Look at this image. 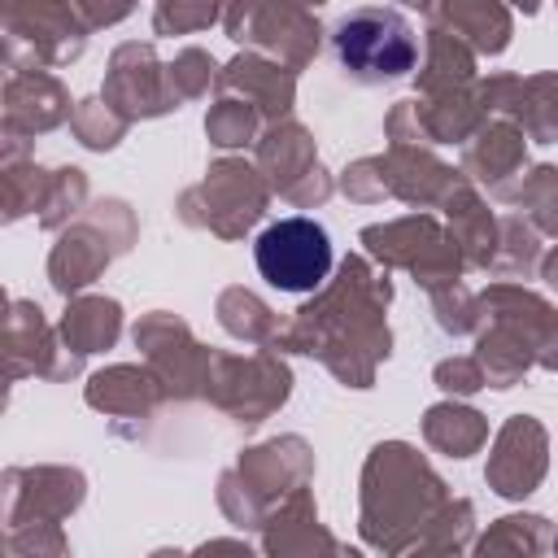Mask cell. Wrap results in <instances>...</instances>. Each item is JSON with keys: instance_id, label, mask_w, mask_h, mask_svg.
Wrapping results in <instances>:
<instances>
[{"instance_id": "2", "label": "cell", "mask_w": 558, "mask_h": 558, "mask_svg": "<svg viewBox=\"0 0 558 558\" xmlns=\"http://www.w3.org/2000/svg\"><path fill=\"white\" fill-rule=\"evenodd\" d=\"M253 257L270 288L310 292L331 270V240L314 218H279L257 235Z\"/></svg>"}, {"instance_id": "1", "label": "cell", "mask_w": 558, "mask_h": 558, "mask_svg": "<svg viewBox=\"0 0 558 558\" xmlns=\"http://www.w3.org/2000/svg\"><path fill=\"white\" fill-rule=\"evenodd\" d=\"M336 61L344 65V74H353L357 83H384V78H401L414 70L418 61V44L414 31L401 13L392 9H357L349 13L336 35Z\"/></svg>"}]
</instances>
